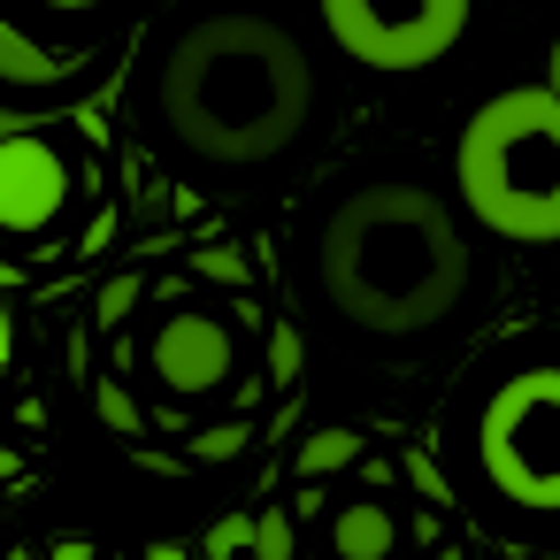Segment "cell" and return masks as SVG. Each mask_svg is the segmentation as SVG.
<instances>
[{"instance_id":"cell-1","label":"cell","mask_w":560,"mask_h":560,"mask_svg":"<svg viewBox=\"0 0 560 560\" xmlns=\"http://www.w3.org/2000/svg\"><path fill=\"white\" fill-rule=\"evenodd\" d=\"M323 108L315 62L292 24L269 9H200L177 16L139 70L147 139L208 177H246L284 162Z\"/></svg>"},{"instance_id":"cell-19","label":"cell","mask_w":560,"mask_h":560,"mask_svg":"<svg viewBox=\"0 0 560 560\" xmlns=\"http://www.w3.org/2000/svg\"><path fill=\"white\" fill-rule=\"evenodd\" d=\"M430 560H460V552H453V545H438V552H430Z\"/></svg>"},{"instance_id":"cell-18","label":"cell","mask_w":560,"mask_h":560,"mask_svg":"<svg viewBox=\"0 0 560 560\" xmlns=\"http://www.w3.org/2000/svg\"><path fill=\"white\" fill-rule=\"evenodd\" d=\"M154 560H192V552L185 545H154Z\"/></svg>"},{"instance_id":"cell-9","label":"cell","mask_w":560,"mask_h":560,"mask_svg":"<svg viewBox=\"0 0 560 560\" xmlns=\"http://www.w3.org/2000/svg\"><path fill=\"white\" fill-rule=\"evenodd\" d=\"M392 545H399V522L376 499H346L330 514V552L338 560H392Z\"/></svg>"},{"instance_id":"cell-16","label":"cell","mask_w":560,"mask_h":560,"mask_svg":"<svg viewBox=\"0 0 560 560\" xmlns=\"http://www.w3.org/2000/svg\"><path fill=\"white\" fill-rule=\"evenodd\" d=\"M399 468H407V476H415V483H422V491H430V499H438V491H445V483H438V468H430V453H407V460H399Z\"/></svg>"},{"instance_id":"cell-13","label":"cell","mask_w":560,"mask_h":560,"mask_svg":"<svg viewBox=\"0 0 560 560\" xmlns=\"http://www.w3.org/2000/svg\"><path fill=\"white\" fill-rule=\"evenodd\" d=\"M93 399H101V415H108V422H116V430H124V438H131V430H139V407H131V399H124V392H116V384H108V376H101V384H93Z\"/></svg>"},{"instance_id":"cell-5","label":"cell","mask_w":560,"mask_h":560,"mask_svg":"<svg viewBox=\"0 0 560 560\" xmlns=\"http://www.w3.org/2000/svg\"><path fill=\"white\" fill-rule=\"evenodd\" d=\"M315 9L330 47L376 78H415L445 62L468 32V0H315Z\"/></svg>"},{"instance_id":"cell-6","label":"cell","mask_w":560,"mask_h":560,"mask_svg":"<svg viewBox=\"0 0 560 560\" xmlns=\"http://www.w3.org/2000/svg\"><path fill=\"white\" fill-rule=\"evenodd\" d=\"M85 200V154L39 124L0 131V238L47 246Z\"/></svg>"},{"instance_id":"cell-15","label":"cell","mask_w":560,"mask_h":560,"mask_svg":"<svg viewBox=\"0 0 560 560\" xmlns=\"http://www.w3.org/2000/svg\"><path fill=\"white\" fill-rule=\"evenodd\" d=\"M192 453H208V460H223V453H238V430H208V438H192Z\"/></svg>"},{"instance_id":"cell-17","label":"cell","mask_w":560,"mask_h":560,"mask_svg":"<svg viewBox=\"0 0 560 560\" xmlns=\"http://www.w3.org/2000/svg\"><path fill=\"white\" fill-rule=\"evenodd\" d=\"M47 560H93V552H85V545H78V537H70V545H55V552H47Z\"/></svg>"},{"instance_id":"cell-4","label":"cell","mask_w":560,"mask_h":560,"mask_svg":"<svg viewBox=\"0 0 560 560\" xmlns=\"http://www.w3.org/2000/svg\"><path fill=\"white\" fill-rule=\"evenodd\" d=\"M476 468L499 506L552 522L560 514V369H514L476 415Z\"/></svg>"},{"instance_id":"cell-11","label":"cell","mask_w":560,"mask_h":560,"mask_svg":"<svg viewBox=\"0 0 560 560\" xmlns=\"http://www.w3.org/2000/svg\"><path fill=\"white\" fill-rule=\"evenodd\" d=\"M246 545H254V560H300V537H292V514H284V506H269V514H254V529H246Z\"/></svg>"},{"instance_id":"cell-3","label":"cell","mask_w":560,"mask_h":560,"mask_svg":"<svg viewBox=\"0 0 560 560\" xmlns=\"http://www.w3.org/2000/svg\"><path fill=\"white\" fill-rule=\"evenodd\" d=\"M460 208L506 246L560 238V101L552 85H514L460 124L453 147Z\"/></svg>"},{"instance_id":"cell-7","label":"cell","mask_w":560,"mask_h":560,"mask_svg":"<svg viewBox=\"0 0 560 560\" xmlns=\"http://www.w3.org/2000/svg\"><path fill=\"white\" fill-rule=\"evenodd\" d=\"M139 361L170 399H215L238 376V323L215 315V307H177V315H162L147 330Z\"/></svg>"},{"instance_id":"cell-8","label":"cell","mask_w":560,"mask_h":560,"mask_svg":"<svg viewBox=\"0 0 560 560\" xmlns=\"http://www.w3.org/2000/svg\"><path fill=\"white\" fill-rule=\"evenodd\" d=\"M101 78H108V55L39 47L32 32H16L9 16H0V108H9V116H55L78 93H93Z\"/></svg>"},{"instance_id":"cell-12","label":"cell","mask_w":560,"mask_h":560,"mask_svg":"<svg viewBox=\"0 0 560 560\" xmlns=\"http://www.w3.org/2000/svg\"><path fill=\"white\" fill-rule=\"evenodd\" d=\"M246 529H254V514H231V522H215V529H208V560H238Z\"/></svg>"},{"instance_id":"cell-14","label":"cell","mask_w":560,"mask_h":560,"mask_svg":"<svg viewBox=\"0 0 560 560\" xmlns=\"http://www.w3.org/2000/svg\"><path fill=\"white\" fill-rule=\"evenodd\" d=\"M32 9H47V16H101L108 0H32Z\"/></svg>"},{"instance_id":"cell-2","label":"cell","mask_w":560,"mask_h":560,"mask_svg":"<svg viewBox=\"0 0 560 560\" xmlns=\"http://www.w3.org/2000/svg\"><path fill=\"white\" fill-rule=\"evenodd\" d=\"M307 269L338 323L369 338H422L468 300V231L415 177L346 185L307 231Z\"/></svg>"},{"instance_id":"cell-10","label":"cell","mask_w":560,"mask_h":560,"mask_svg":"<svg viewBox=\"0 0 560 560\" xmlns=\"http://www.w3.org/2000/svg\"><path fill=\"white\" fill-rule=\"evenodd\" d=\"M361 460V430H307L300 438V476H338Z\"/></svg>"}]
</instances>
